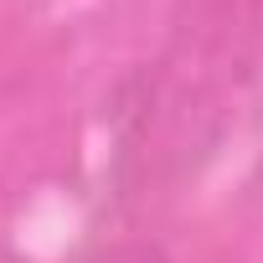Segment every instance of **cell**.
<instances>
[{"mask_svg": "<svg viewBox=\"0 0 263 263\" xmlns=\"http://www.w3.org/2000/svg\"><path fill=\"white\" fill-rule=\"evenodd\" d=\"M98 263H165V253H160L155 242H119V248H108Z\"/></svg>", "mask_w": 263, "mask_h": 263, "instance_id": "1", "label": "cell"}]
</instances>
